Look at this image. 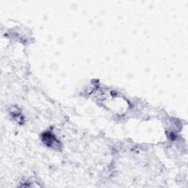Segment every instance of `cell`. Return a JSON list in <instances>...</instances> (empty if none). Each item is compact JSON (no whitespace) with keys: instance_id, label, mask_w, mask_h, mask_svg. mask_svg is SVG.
<instances>
[{"instance_id":"obj_1","label":"cell","mask_w":188,"mask_h":188,"mask_svg":"<svg viewBox=\"0 0 188 188\" xmlns=\"http://www.w3.org/2000/svg\"><path fill=\"white\" fill-rule=\"evenodd\" d=\"M43 140L47 146H51L53 145L54 146V141L55 140V137L50 133H45L43 135Z\"/></svg>"}]
</instances>
